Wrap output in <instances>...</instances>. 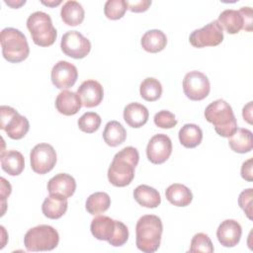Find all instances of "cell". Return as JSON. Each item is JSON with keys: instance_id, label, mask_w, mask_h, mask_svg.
<instances>
[{"instance_id": "cell-1", "label": "cell", "mask_w": 253, "mask_h": 253, "mask_svg": "<svg viewBox=\"0 0 253 253\" xmlns=\"http://www.w3.org/2000/svg\"><path fill=\"white\" fill-rule=\"evenodd\" d=\"M138 160V151L132 146H126L116 153L108 169L110 183L116 187L129 185L134 178V169Z\"/></svg>"}, {"instance_id": "cell-2", "label": "cell", "mask_w": 253, "mask_h": 253, "mask_svg": "<svg viewBox=\"0 0 253 253\" xmlns=\"http://www.w3.org/2000/svg\"><path fill=\"white\" fill-rule=\"evenodd\" d=\"M163 225L160 217L154 214L141 216L135 226L136 247L144 253L157 251L161 242Z\"/></svg>"}, {"instance_id": "cell-3", "label": "cell", "mask_w": 253, "mask_h": 253, "mask_svg": "<svg viewBox=\"0 0 253 253\" xmlns=\"http://www.w3.org/2000/svg\"><path fill=\"white\" fill-rule=\"evenodd\" d=\"M90 229L95 238L108 241L110 245L115 247L123 246L128 239L126 225L107 215H99L93 218Z\"/></svg>"}, {"instance_id": "cell-4", "label": "cell", "mask_w": 253, "mask_h": 253, "mask_svg": "<svg viewBox=\"0 0 253 253\" xmlns=\"http://www.w3.org/2000/svg\"><path fill=\"white\" fill-rule=\"evenodd\" d=\"M205 118L213 125L216 133L222 137L231 136L237 129L233 111L229 104L222 99L213 101L206 108Z\"/></svg>"}, {"instance_id": "cell-5", "label": "cell", "mask_w": 253, "mask_h": 253, "mask_svg": "<svg viewBox=\"0 0 253 253\" xmlns=\"http://www.w3.org/2000/svg\"><path fill=\"white\" fill-rule=\"evenodd\" d=\"M0 42L2 54L9 62L18 63L29 56V43L26 36L20 30L15 28L3 29L0 34Z\"/></svg>"}, {"instance_id": "cell-6", "label": "cell", "mask_w": 253, "mask_h": 253, "mask_svg": "<svg viewBox=\"0 0 253 253\" xmlns=\"http://www.w3.org/2000/svg\"><path fill=\"white\" fill-rule=\"evenodd\" d=\"M27 28L37 45L49 46L56 40L57 32L52 25L50 16L44 12L32 13L27 20Z\"/></svg>"}, {"instance_id": "cell-7", "label": "cell", "mask_w": 253, "mask_h": 253, "mask_svg": "<svg viewBox=\"0 0 253 253\" xmlns=\"http://www.w3.org/2000/svg\"><path fill=\"white\" fill-rule=\"evenodd\" d=\"M59 242L56 229L50 225L41 224L27 231L24 237V245L28 251H50Z\"/></svg>"}, {"instance_id": "cell-8", "label": "cell", "mask_w": 253, "mask_h": 253, "mask_svg": "<svg viewBox=\"0 0 253 253\" xmlns=\"http://www.w3.org/2000/svg\"><path fill=\"white\" fill-rule=\"evenodd\" d=\"M0 115V127L5 130L10 138L21 139L28 133L30 129V123L28 119L20 115L14 108L1 106Z\"/></svg>"}, {"instance_id": "cell-9", "label": "cell", "mask_w": 253, "mask_h": 253, "mask_svg": "<svg viewBox=\"0 0 253 253\" xmlns=\"http://www.w3.org/2000/svg\"><path fill=\"white\" fill-rule=\"evenodd\" d=\"M194 47H206L218 45L223 41V30L217 21H212L201 29L192 32L189 38Z\"/></svg>"}, {"instance_id": "cell-10", "label": "cell", "mask_w": 253, "mask_h": 253, "mask_svg": "<svg viewBox=\"0 0 253 253\" xmlns=\"http://www.w3.org/2000/svg\"><path fill=\"white\" fill-rule=\"evenodd\" d=\"M60 47L65 55L75 59H81L89 54L91 42L79 32L68 31L61 38Z\"/></svg>"}, {"instance_id": "cell-11", "label": "cell", "mask_w": 253, "mask_h": 253, "mask_svg": "<svg viewBox=\"0 0 253 253\" xmlns=\"http://www.w3.org/2000/svg\"><path fill=\"white\" fill-rule=\"evenodd\" d=\"M183 90L190 100L201 101L210 94V80L207 75L201 71H190L183 79Z\"/></svg>"}, {"instance_id": "cell-12", "label": "cell", "mask_w": 253, "mask_h": 253, "mask_svg": "<svg viewBox=\"0 0 253 253\" xmlns=\"http://www.w3.org/2000/svg\"><path fill=\"white\" fill-rule=\"evenodd\" d=\"M31 167L38 174H46L56 163V152L48 143H39L34 146L30 154Z\"/></svg>"}, {"instance_id": "cell-13", "label": "cell", "mask_w": 253, "mask_h": 253, "mask_svg": "<svg viewBox=\"0 0 253 253\" xmlns=\"http://www.w3.org/2000/svg\"><path fill=\"white\" fill-rule=\"evenodd\" d=\"M172 153V141L167 134L158 133L153 135L147 146L146 155L153 164L164 163Z\"/></svg>"}, {"instance_id": "cell-14", "label": "cell", "mask_w": 253, "mask_h": 253, "mask_svg": "<svg viewBox=\"0 0 253 253\" xmlns=\"http://www.w3.org/2000/svg\"><path fill=\"white\" fill-rule=\"evenodd\" d=\"M50 76L51 82L56 88L67 89L75 84L78 78V71L76 66L72 63L59 60L53 65Z\"/></svg>"}, {"instance_id": "cell-15", "label": "cell", "mask_w": 253, "mask_h": 253, "mask_svg": "<svg viewBox=\"0 0 253 253\" xmlns=\"http://www.w3.org/2000/svg\"><path fill=\"white\" fill-rule=\"evenodd\" d=\"M77 94L81 99L82 106L93 108L102 102L104 90L103 86L98 81L90 79L81 83L77 89Z\"/></svg>"}, {"instance_id": "cell-16", "label": "cell", "mask_w": 253, "mask_h": 253, "mask_svg": "<svg viewBox=\"0 0 253 253\" xmlns=\"http://www.w3.org/2000/svg\"><path fill=\"white\" fill-rule=\"evenodd\" d=\"M242 228L238 221L225 219L217 227L216 237L218 242L224 247H233L240 241Z\"/></svg>"}, {"instance_id": "cell-17", "label": "cell", "mask_w": 253, "mask_h": 253, "mask_svg": "<svg viewBox=\"0 0 253 253\" xmlns=\"http://www.w3.org/2000/svg\"><path fill=\"white\" fill-rule=\"evenodd\" d=\"M76 190L75 179L66 173H59L53 176L47 183V191L50 195L70 198Z\"/></svg>"}, {"instance_id": "cell-18", "label": "cell", "mask_w": 253, "mask_h": 253, "mask_svg": "<svg viewBox=\"0 0 253 253\" xmlns=\"http://www.w3.org/2000/svg\"><path fill=\"white\" fill-rule=\"evenodd\" d=\"M82 107V102L77 93L63 90L55 99L56 110L64 116H73L77 114Z\"/></svg>"}, {"instance_id": "cell-19", "label": "cell", "mask_w": 253, "mask_h": 253, "mask_svg": "<svg viewBox=\"0 0 253 253\" xmlns=\"http://www.w3.org/2000/svg\"><path fill=\"white\" fill-rule=\"evenodd\" d=\"M216 21L222 30L224 29L228 34L231 35L237 34L240 30H244L245 28L244 17L240 10L237 11L233 9H226L219 14Z\"/></svg>"}, {"instance_id": "cell-20", "label": "cell", "mask_w": 253, "mask_h": 253, "mask_svg": "<svg viewBox=\"0 0 253 253\" xmlns=\"http://www.w3.org/2000/svg\"><path fill=\"white\" fill-rule=\"evenodd\" d=\"M148 116L147 108L137 102L129 103L124 109V120L129 126L134 128L144 126L147 123Z\"/></svg>"}, {"instance_id": "cell-21", "label": "cell", "mask_w": 253, "mask_h": 253, "mask_svg": "<svg viewBox=\"0 0 253 253\" xmlns=\"http://www.w3.org/2000/svg\"><path fill=\"white\" fill-rule=\"evenodd\" d=\"M67 207V199L49 194V196L44 199L42 205V211L45 217L50 219H57L66 212Z\"/></svg>"}, {"instance_id": "cell-22", "label": "cell", "mask_w": 253, "mask_h": 253, "mask_svg": "<svg viewBox=\"0 0 253 253\" xmlns=\"http://www.w3.org/2000/svg\"><path fill=\"white\" fill-rule=\"evenodd\" d=\"M1 167L11 176L20 175L25 168L23 154L17 150H8L1 153Z\"/></svg>"}, {"instance_id": "cell-23", "label": "cell", "mask_w": 253, "mask_h": 253, "mask_svg": "<svg viewBox=\"0 0 253 253\" xmlns=\"http://www.w3.org/2000/svg\"><path fill=\"white\" fill-rule=\"evenodd\" d=\"M165 196L167 201L176 207H187L193 200V194L191 190L183 184H172L166 191Z\"/></svg>"}, {"instance_id": "cell-24", "label": "cell", "mask_w": 253, "mask_h": 253, "mask_svg": "<svg viewBox=\"0 0 253 253\" xmlns=\"http://www.w3.org/2000/svg\"><path fill=\"white\" fill-rule=\"evenodd\" d=\"M134 200L142 207L148 209L157 208L161 203L158 191L147 185H139L133 191Z\"/></svg>"}, {"instance_id": "cell-25", "label": "cell", "mask_w": 253, "mask_h": 253, "mask_svg": "<svg viewBox=\"0 0 253 253\" xmlns=\"http://www.w3.org/2000/svg\"><path fill=\"white\" fill-rule=\"evenodd\" d=\"M142 48L151 53H156L163 50L167 44L166 35L160 30H149L141 38Z\"/></svg>"}, {"instance_id": "cell-26", "label": "cell", "mask_w": 253, "mask_h": 253, "mask_svg": "<svg viewBox=\"0 0 253 253\" xmlns=\"http://www.w3.org/2000/svg\"><path fill=\"white\" fill-rule=\"evenodd\" d=\"M62 21L68 26L80 25L85 17V12L82 5L74 0L66 1L60 11Z\"/></svg>"}, {"instance_id": "cell-27", "label": "cell", "mask_w": 253, "mask_h": 253, "mask_svg": "<svg viewBox=\"0 0 253 253\" xmlns=\"http://www.w3.org/2000/svg\"><path fill=\"white\" fill-rule=\"evenodd\" d=\"M230 148L237 153H247L252 150L253 140L252 131L247 128H237L235 132L228 137Z\"/></svg>"}, {"instance_id": "cell-28", "label": "cell", "mask_w": 253, "mask_h": 253, "mask_svg": "<svg viewBox=\"0 0 253 253\" xmlns=\"http://www.w3.org/2000/svg\"><path fill=\"white\" fill-rule=\"evenodd\" d=\"M103 138L105 142L112 147L122 144L126 138V130L123 125L117 121L107 123L103 131Z\"/></svg>"}, {"instance_id": "cell-29", "label": "cell", "mask_w": 253, "mask_h": 253, "mask_svg": "<svg viewBox=\"0 0 253 253\" xmlns=\"http://www.w3.org/2000/svg\"><path fill=\"white\" fill-rule=\"evenodd\" d=\"M203 139V130L195 124H186L179 130V140L186 148L198 146Z\"/></svg>"}, {"instance_id": "cell-30", "label": "cell", "mask_w": 253, "mask_h": 253, "mask_svg": "<svg viewBox=\"0 0 253 253\" xmlns=\"http://www.w3.org/2000/svg\"><path fill=\"white\" fill-rule=\"evenodd\" d=\"M111 206V198L105 192H96L91 194L85 204L87 211L91 214H100L105 212Z\"/></svg>"}, {"instance_id": "cell-31", "label": "cell", "mask_w": 253, "mask_h": 253, "mask_svg": "<svg viewBox=\"0 0 253 253\" xmlns=\"http://www.w3.org/2000/svg\"><path fill=\"white\" fill-rule=\"evenodd\" d=\"M139 93L142 99L147 102H154L162 95V85L158 79L153 77L145 78L139 87Z\"/></svg>"}, {"instance_id": "cell-32", "label": "cell", "mask_w": 253, "mask_h": 253, "mask_svg": "<svg viewBox=\"0 0 253 253\" xmlns=\"http://www.w3.org/2000/svg\"><path fill=\"white\" fill-rule=\"evenodd\" d=\"M77 124L80 130L86 133H93L101 126V117L97 113L87 112L79 118Z\"/></svg>"}, {"instance_id": "cell-33", "label": "cell", "mask_w": 253, "mask_h": 253, "mask_svg": "<svg viewBox=\"0 0 253 253\" xmlns=\"http://www.w3.org/2000/svg\"><path fill=\"white\" fill-rule=\"evenodd\" d=\"M126 9V0H108L104 6V13L110 20H119L123 18Z\"/></svg>"}, {"instance_id": "cell-34", "label": "cell", "mask_w": 253, "mask_h": 253, "mask_svg": "<svg viewBox=\"0 0 253 253\" xmlns=\"http://www.w3.org/2000/svg\"><path fill=\"white\" fill-rule=\"evenodd\" d=\"M190 252H213V245L208 234L199 232L194 235L190 244Z\"/></svg>"}, {"instance_id": "cell-35", "label": "cell", "mask_w": 253, "mask_h": 253, "mask_svg": "<svg viewBox=\"0 0 253 253\" xmlns=\"http://www.w3.org/2000/svg\"><path fill=\"white\" fill-rule=\"evenodd\" d=\"M154 124L161 128H172L177 125V120L171 112L167 110L159 111L154 116Z\"/></svg>"}, {"instance_id": "cell-36", "label": "cell", "mask_w": 253, "mask_h": 253, "mask_svg": "<svg viewBox=\"0 0 253 253\" xmlns=\"http://www.w3.org/2000/svg\"><path fill=\"white\" fill-rule=\"evenodd\" d=\"M252 201H253V189L248 188L242 191L238 197V205L244 211L249 219H252Z\"/></svg>"}, {"instance_id": "cell-37", "label": "cell", "mask_w": 253, "mask_h": 253, "mask_svg": "<svg viewBox=\"0 0 253 253\" xmlns=\"http://www.w3.org/2000/svg\"><path fill=\"white\" fill-rule=\"evenodd\" d=\"M127 9L134 13L145 12L151 5L150 0H138V1H126Z\"/></svg>"}, {"instance_id": "cell-38", "label": "cell", "mask_w": 253, "mask_h": 253, "mask_svg": "<svg viewBox=\"0 0 253 253\" xmlns=\"http://www.w3.org/2000/svg\"><path fill=\"white\" fill-rule=\"evenodd\" d=\"M253 158H249L248 160L244 161L241 166V177L248 181L252 182L253 181Z\"/></svg>"}, {"instance_id": "cell-39", "label": "cell", "mask_w": 253, "mask_h": 253, "mask_svg": "<svg viewBox=\"0 0 253 253\" xmlns=\"http://www.w3.org/2000/svg\"><path fill=\"white\" fill-rule=\"evenodd\" d=\"M240 12L242 13L244 17L245 22V28L244 31L251 32L253 30V14H252V8L251 7H241Z\"/></svg>"}, {"instance_id": "cell-40", "label": "cell", "mask_w": 253, "mask_h": 253, "mask_svg": "<svg viewBox=\"0 0 253 253\" xmlns=\"http://www.w3.org/2000/svg\"><path fill=\"white\" fill-rule=\"evenodd\" d=\"M1 200H2V206H3V210H2V215L5 212V207H6V199L9 197V195L11 194L12 188L9 182L6 181L5 178L1 177Z\"/></svg>"}, {"instance_id": "cell-41", "label": "cell", "mask_w": 253, "mask_h": 253, "mask_svg": "<svg viewBox=\"0 0 253 253\" xmlns=\"http://www.w3.org/2000/svg\"><path fill=\"white\" fill-rule=\"evenodd\" d=\"M242 116L243 119L248 123V124H252V102H249L246 106H244L243 110H242Z\"/></svg>"}, {"instance_id": "cell-42", "label": "cell", "mask_w": 253, "mask_h": 253, "mask_svg": "<svg viewBox=\"0 0 253 253\" xmlns=\"http://www.w3.org/2000/svg\"><path fill=\"white\" fill-rule=\"evenodd\" d=\"M5 3L6 4H8L9 6H11L12 8H19L20 6H22V5H24L25 3H26V1L24 0V1H7V0H5Z\"/></svg>"}, {"instance_id": "cell-43", "label": "cell", "mask_w": 253, "mask_h": 253, "mask_svg": "<svg viewBox=\"0 0 253 253\" xmlns=\"http://www.w3.org/2000/svg\"><path fill=\"white\" fill-rule=\"evenodd\" d=\"M42 3L43 5H46V6H49V7H54V6H57L61 3L60 0H57V1H42Z\"/></svg>"}]
</instances>
